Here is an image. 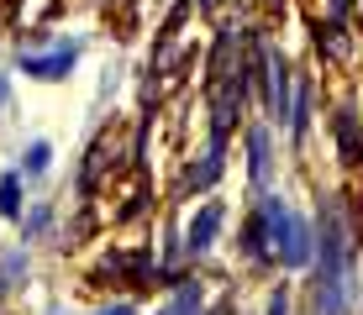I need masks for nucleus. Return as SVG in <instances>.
Here are the masks:
<instances>
[{
	"mask_svg": "<svg viewBox=\"0 0 363 315\" xmlns=\"http://www.w3.org/2000/svg\"><path fill=\"white\" fill-rule=\"evenodd\" d=\"M216 231H221V200H211V205L190 221V252H206L216 242Z\"/></svg>",
	"mask_w": 363,
	"mask_h": 315,
	"instance_id": "4",
	"label": "nucleus"
},
{
	"mask_svg": "<svg viewBox=\"0 0 363 315\" xmlns=\"http://www.w3.org/2000/svg\"><path fill=\"white\" fill-rule=\"evenodd\" d=\"M258 216H264V226H269V242H274V258H279V263L306 268V263L316 258V231H311V221L295 216L284 200L264 195V200H258Z\"/></svg>",
	"mask_w": 363,
	"mask_h": 315,
	"instance_id": "1",
	"label": "nucleus"
},
{
	"mask_svg": "<svg viewBox=\"0 0 363 315\" xmlns=\"http://www.w3.org/2000/svg\"><path fill=\"white\" fill-rule=\"evenodd\" d=\"M211 315H227V305H216V310H211Z\"/></svg>",
	"mask_w": 363,
	"mask_h": 315,
	"instance_id": "13",
	"label": "nucleus"
},
{
	"mask_svg": "<svg viewBox=\"0 0 363 315\" xmlns=\"http://www.w3.org/2000/svg\"><path fill=\"white\" fill-rule=\"evenodd\" d=\"M269 315H284V294H274V310Z\"/></svg>",
	"mask_w": 363,
	"mask_h": 315,
	"instance_id": "12",
	"label": "nucleus"
},
{
	"mask_svg": "<svg viewBox=\"0 0 363 315\" xmlns=\"http://www.w3.org/2000/svg\"><path fill=\"white\" fill-rule=\"evenodd\" d=\"M332 132H337V142H342V158L358 163V153H363V142H358V116H353V110H337Z\"/></svg>",
	"mask_w": 363,
	"mask_h": 315,
	"instance_id": "5",
	"label": "nucleus"
},
{
	"mask_svg": "<svg viewBox=\"0 0 363 315\" xmlns=\"http://www.w3.org/2000/svg\"><path fill=\"white\" fill-rule=\"evenodd\" d=\"M321 315H342V273H347V231L337 221V205L321 210Z\"/></svg>",
	"mask_w": 363,
	"mask_h": 315,
	"instance_id": "2",
	"label": "nucleus"
},
{
	"mask_svg": "<svg viewBox=\"0 0 363 315\" xmlns=\"http://www.w3.org/2000/svg\"><path fill=\"white\" fill-rule=\"evenodd\" d=\"M247 168H253L258 184L269 179V137H264V132H253V158H247Z\"/></svg>",
	"mask_w": 363,
	"mask_h": 315,
	"instance_id": "7",
	"label": "nucleus"
},
{
	"mask_svg": "<svg viewBox=\"0 0 363 315\" xmlns=\"http://www.w3.org/2000/svg\"><path fill=\"white\" fill-rule=\"evenodd\" d=\"M195 299H200V294H195V284H179V294H174V305H169L164 315H190V310H195Z\"/></svg>",
	"mask_w": 363,
	"mask_h": 315,
	"instance_id": "9",
	"label": "nucleus"
},
{
	"mask_svg": "<svg viewBox=\"0 0 363 315\" xmlns=\"http://www.w3.org/2000/svg\"><path fill=\"white\" fill-rule=\"evenodd\" d=\"M21 210V184H16V173H6L0 179V216H16Z\"/></svg>",
	"mask_w": 363,
	"mask_h": 315,
	"instance_id": "8",
	"label": "nucleus"
},
{
	"mask_svg": "<svg viewBox=\"0 0 363 315\" xmlns=\"http://www.w3.org/2000/svg\"><path fill=\"white\" fill-rule=\"evenodd\" d=\"M242 252H247L253 263H269V226H264V216L247 221V231H242Z\"/></svg>",
	"mask_w": 363,
	"mask_h": 315,
	"instance_id": "6",
	"label": "nucleus"
},
{
	"mask_svg": "<svg viewBox=\"0 0 363 315\" xmlns=\"http://www.w3.org/2000/svg\"><path fill=\"white\" fill-rule=\"evenodd\" d=\"M48 163H53V147H48V142H32V147H27V168H32V173H43Z\"/></svg>",
	"mask_w": 363,
	"mask_h": 315,
	"instance_id": "10",
	"label": "nucleus"
},
{
	"mask_svg": "<svg viewBox=\"0 0 363 315\" xmlns=\"http://www.w3.org/2000/svg\"><path fill=\"white\" fill-rule=\"evenodd\" d=\"M74 58H79V42H64L58 53H43V58H21V74H32V79H64L74 69Z\"/></svg>",
	"mask_w": 363,
	"mask_h": 315,
	"instance_id": "3",
	"label": "nucleus"
},
{
	"mask_svg": "<svg viewBox=\"0 0 363 315\" xmlns=\"http://www.w3.org/2000/svg\"><path fill=\"white\" fill-rule=\"evenodd\" d=\"M100 315H132V305H111V310H100Z\"/></svg>",
	"mask_w": 363,
	"mask_h": 315,
	"instance_id": "11",
	"label": "nucleus"
},
{
	"mask_svg": "<svg viewBox=\"0 0 363 315\" xmlns=\"http://www.w3.org/2000/svg\"><path fill=\"white\" fill-rule=\"evenodd\" d=\"M200 6H216V0H200Z\"/></svg>",
	"mask_w": 363,
	"mask_h": 315,
	"instance_id": "14",
	"label": "nucleus"
}]
</instances>
